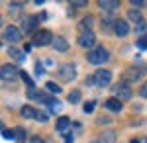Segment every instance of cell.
Here are the masks:
<instances>
[{
    "mask_svg": "<svg viewBox=\"0 0 147 143\" xmlns=\"http://www.w3.org/2000/svg\"><path fill=\"white\" fill-rule=\"evenodd\" d=\"M0 73H2V78H14L16 75H20V73H18V71H16L12 65H4Z\"/></svg>",
    "mask_w": 147,
    "mask_h": 143,
    "instance_id": "cell-13",
    "label": "cell"
},
{
    "mask_svg": "<svg viewBox=\"0 0 147 143\" xmlns=\"http://www.w3.org/2000/svg\"><path fill=\"white\" fill-rule=\"evenodd\" d=\"M94 106H96V102H94V100H88V102L82 106V110L86 112V114H92V112H94Z\"/></svg>",
    "mask_w": 147,
    "mask_h": 143,
    "instance_id": "cell-19",
    "label": "cell"
},
{
    "mask_svg": "<svg viewBox=\"0 0 147 143\" xmlns=\"http://www.w3.org/2000/svg\"><path fill=\"white\" fill-rule=\"evenodd\" d=\"M22 116L24 118H37V112H35L32 106H24L22 108Z\"/></svg>",
    "mask_w": 147,
    "mask_h": 143,
    "instance_id": "cell-16",
    "label": "cell"
},
{
    "mask_svg": "<svg viewBox=\"0 0 147 143\" xmlns=\"http://www.w3.org/2000/svg\"><path fill=\"white\" fill-rule=\"evenodd\" d=\"M59 77L63 78V80H73V78L77 77L75 65H63L61 69H59Z\"/></svg>",
    "mask_w": 147,
    "mask_h": 143,
    "instance_id": "cell-7",
    "label": "cell"
},
{
    "mask_svg": "<svg viewBox=\"0 0 147 143\" xmlns=\"http://www.w3.org/2000/svg\"><path fill=\"white\" fill-rule=\"evenodd\" d=\"M20 77H22V80H24V82H26L30 88H34V80L28 77V73H26V71H22V73H20Z\"/></svg>",
    "mask_w": 147,
    "mask_h": 143,
    "instance_id": "cell-20",
    "label": "cell"
},
{
    "mask_svg": "<svg viewBox=\"0 0 147 143\" xmlns=\"http://www.w3.org/2000/svg\"><path fill=\"white\" fill-rule=\"evenodd\" d=\"M131 6H145V2H143V0H134Z\"/></svg>",
    "mask_w": 147,
    "mask_h": 143,
    "instance_id": "cell-30",
    "label": "cell"
},
{
    "mask_svg": "<svg viewBox=\"0 0 147 143\" xmlns=\"http://www.w3.org/2000/svg\"><path fill=\"white\" fill-rule=\"evenodd\" d=\"M53 47H55L57 51H67L69 43H67V39H65V37H61V35H59V37H55V41H53Z\"/></svg>",
    "mask_w": 147,
    "mask_h": 143,
    "instance_id": "cell-14",
    "label": "cell"
},
{
    "mask_svg": "<svg viewBox=\"0 0 147 143\" xmlns=\"http://www.w3.org/2000/svg\"><path fill=\"white\" fill-rule=\"evenodd\" d=\"M127 18H129V20H134L136 24H139V22H141V16H139V12H137V10H134V8H131V10L127 12Z\"/></svg>",
    "mask_w": 147,
    "mask_h": 143,
    "instance_id": "cell-17",
    "label": "cell"
},
{
    "mask_svg": "<svg viewBox=\"0 0 147 143\" xmlns=\"http://www.w3.org/2000/svg\"><path fill=\"white\" fill-rule=\"evenodd\" d=\"M55 41V37H53V33L47 32V30H39V32L34 35V45L37 47H43V45H49Z\"/></svg>",
    "mask_w": 147,
    "mask_h": 143,
    "instance_id": "cell-2",
    "label": "cell"
},
{
    "mask_svg": "<svg viewBox=\"0 0 147 143\" xmlns=\"http://www.w3.org/2000/svg\"><path fill=\"white\" fill-rule=\"evenodd\" d=\"M139 94H141L143 98H147V82L143 84V86H141V90H139Z\"/></svg>",
    "mask_w": 147,
    "mask_h": 143,
    "instance_id": "cell-29",
    "label": "cell"
},
{
    "mask_svg": "<svg viewBox=\"0 0 147 143\" xmlns=\"http://www.w3.org/2000/svg\"><path fill=\"white\" fill-rule=\"evenodd\" d=\"M65 137H67V139H65V143H73V135H71V133H67Z\"/></svg>",
    "mask_w": 147,
    "mask_h": 143,
    "instance_id": "cell-32",
    "label": "cell"
},
{
    "mask_svg": "<svg viewBox=\"0 0 147 143\" xmlns=\"http://www.w3.org/2000/svg\"><path fill=\"white\" fill-rule=\"evenodd\" d=\"M69 127H71V120H69V118L63 116V118H59V120H57V132H61V133H65V135H67Z\"/></svg>",
    "mask_w": 147,
    "mask_h": 143,
    "instance_id": "cell-12",
    "label": "cell"
},
{
    "mask_svg": "<svg viewBox=\"0 0 147 143\" xmlns=\"http://www.w3.org/2000/svg\"><path fill=\"white\" fill-rule=\"evenodd\" d=\"M94 43H96V37H94L92 32H80V35H79V45L80 47H92Z\"/></svg>",
    "mask_w": 147,
    "mask_h": 143,
    "instance_id": "cell-6",
    "label": "cell"
},
{
    "mask_svg": "<svg viewBox=\"0 0 147 143\" xmlns=\"http://www.w3.org/2000/svg\"><path fill=\"white\" fill-rule=\"evenodd\" d=\"M145 28H147V24L143 22V20H141V22H139V24H136V26H134V30H136V32H143Z\"/></svg>",
    "mask_w": 147,
    "mask_h": 143,
    "instance_id": "cell-26",
    "label": "cell"
},
{
    "mask_svg": "<svg viewBox=\"0 0 147 143\" xmlns=\"http://www.w3.org/2000/svg\"><path fill=\"white\" fill-rule=\"evenodd\" d=\"M137 47H139V49H147V33L137 39Z\"/></svg>",
    "mask_w": 147,
    "mask_h": 143,
    "instance_id": "cell-25",
    "label": "cell"
},
{
    "mask_svg": "<svg viewBox=\"0 0 147 143\" xmlns=\"http://www.w3.org/2000/svg\"><path fill=\"white\" fill-rule=\"evenodd\" d=\"M16 137H18V143H24L26 141V130L18 127V130H16Z\"/></svg>",
    "mask_w": 147,
    "mask_h": 143,
    "instance_id": "cell-22",
    "label": "cell"
},
{
    "mask_svg": "<svg viewBox=\"0 0 147 143\" xmlns=\"http://www.w3.org/2000/svg\"><path fill=\"white\" fill-rule=\"evenodd\" d=\"M110 80H112V73H110V71H106V69L96 71V73H94V77H92V82H94L96 86H106V84H110Z\"/></svg>",
    "mask_w": 147,
    "mask_h": 143,
    "instance_id": "cell-3",
    "label": "cell"
},
{
    "mask_svg": "<svg viewBox=\"0 0 147 143\" xmlns=\"http://www.w3.org/2000/svg\"><path fill=\"white\" fill-rule=\"evenodd\" d=\"M104 106H106L108 110H112V112H120V110H122V100H118V98H108Z\"/></svg>",
    "mask_w": 147,
    "mask_h": 143,
    "instance_id": "cell-11",
    "label": "cell"
},
{
    "mask_svg": "<svg viewBox=\"0 0 147 143\" xmlns=\"http://www.w3.org/2000/svg\"><path fill=\"white\" fill-rule=\"evenodd\" d=\"M129 143H139V141H137V139H131V141H129Z\"/></svg>",
    "mask_w": 147,
    "mask_h": 143,
    "instance_id": "cell-33",
    "label": "cell"
},
{
    "mask_svg": "<svg viewBox=\"0 0 147 143\" xmlns=\"http://www.w3.org/2000/svg\"><path fill=\"white\" fill-rule=\"evenodd\" d=\"M8 55L14 57L18 63H24V61H26V55H24V51H20V49H14V47H10V49H8Z\"/></svg>",
    "mask_w": 147,
    "mask_h": 143,
    "instance_id": "cell-15",
    "label": "cell"
},
{
    "mask_svg": "<svg viewBox=\"0 0 147 143\" xmlns=\"http://www.w3.org/2000/svg\"><path fill=\"white\" fill-rule=\"evenodd\" d=\"M79 100H80V92H79V90H73V92L69 94V102L75 104V102H79Z\"/></svg>",
    "mask_w": 147,
    "mask_h": 143,
    "instance_id": "cell-23",
    "label": "cell"
},
{
    "mask_svg": "<svg viewBox=\"0 0 147 143\" xmlns=\"http://www.w3.org/2000/svg\"><path fill=\"white\" fill-rule=\"evenodd\" d=\"M35 73L37 75H43V65L41 63H35Z\"/></svg>",
    "mask_w": 147,
    "mask_h": 143,
    "instance_id": "cell-28",
    "label": "cell"
},
{
    "mask_svg": "<svg viewBox=\"0 0 147 143\" xmlns=\"http://www.w3.org/2000/svg\"><path fill=\"white\" fill-rule=\"evenodd\" d=\"M39 24V20L35 18V16H24V20H22V30L24 33H30V32H34V28Z\"/></svg>",
    "mask_w": 147,
    "mask_h": 143,
    "instance_id": "cell-8",
    "label": "cell"
},
{
    "mask_svg": "<svg viewBox=\"0 0 147 143\" xmlns=\"http://www.w3.org/2000/svg\"><path fill=\"white\" fill-rule=\"evenodd\" d=\"M92 143H100V141H92Z\"/></svg>",
    "mask_w": 147,
    "mask_h": 143,
    "instance_id": "cell-34",
    "label": "cell"
},
{
    "mask_svg": "<svg viewBox=\"0 0 147 143\" xmlns=\"http://www.w3.org/2000/svg\"><path fill=\"white\" fill-rule=\"evenodd\" d=\"M114 32H116V35L124 37V35H127V32H129V26H127V22H124V20H116V22H114Z\"/></svg>",
    "mask_w": 147,
    "mask_h": 143,
    "instance_id": "cell-9",
    "label": "cell"
},
{
    "mask_svg": "<svg viewBox=\"0 0 147 143\" xmlns=\"http://www.w3.org/2000/svg\"><path fill=\"white\" fill-rule=\"evenodd\" d=\"M2 135H4V139H14V137H16V132H12V130H6V127H2Z\"/></svg>",
    "mask_w": 147,
    "mask_h": 143,
    "instance_id": "cell-24",
    "label": "cell"
},
{
    "mask_svg": "<svg viewBox=\"0 0 147 143\" xmlns=\"http://www.w3.org/2000/svg\"><path fill=\"white\" fill-rule=\"evenodd\" d=\"M35 120H39V121H47V114H43V112H37V118Z\"/></svg>",
    "mask_w": 147,
    "mask_h": 143,
    "instance_id": "cell-27",
    "label": "cell"
},
{
    "mask_svg": "<svg viewBox=\"0 0 147 143\" xmlns=\"http://www.w3.org/2000/svg\"><path fill=\"white\" fill-rule=\"evenodd\" d=\"M98 6H100L104 12H114V10H118L120 2H118V0H100Z\"/></svg>",
    "mask_w": 147,
    "mask_h": 143,
    "instance_id": "cell-10",
    "label": "cell"
},
{
    "mask_svg": "<svg viewBox=\"0 0 147 143\" xmlns=\"http://www.w3.org/2000/svg\"><path fill=\"white\" fill-rule=\"evenodd\" d=\"M139 77H141L139 71H127V73H125V78H127V80H137Z\"/></svg>",
    "mask_w": 147,
    "mask_h": 143,
    "instance_id": "cell-21",
    "label": "cell"
},
{
    "mask_svg": "<svg viewBox=\"0 0 147 143\" xmlns=\"http://www.w3.org/2000/svg\"><path fill=\"white\" fill-rule=\"evenodd\" d=\"M45 88L51 92V94H59V92H61V86H59V84H55V82H47Z\"/></svg>",
    "mask_w": 147,
    "mask_h": 143,
    "instance_id": "cell-18",
    "label": "cell"
},
{
    "mask_svg": "<svg viewBox=\"0 0 147 143\" xmlns=\"http://www.w3.org/2000/svg\"><path fill=\"white\" fill-rule=\"evenodd\" d=\"M112 92L118 96V100H129V98H131V88L127 86L125 82H118V84H114Z\"/></svg>",
    "mask_w": 147,
    "mask_h": 143,
    "instance_id": "cell-4",
    "label": "cell"
},
{
    "mask_svg": "<svg viewBox=\"0 0 147 143\" xmlns=\"http://www.w3.org/2000/svg\"><path fill=\"white\" fill-rule=\"evenodd\" d=\"M32 143H45L41 137H32Z\"/></svg>",
    "mask_w": 147,
    "mask_h": 143,
    "instance_id": "cell-31",
    "label": "cell"
},
{
    "mask_svg": "<svg viewBox=\"0 0 147 143\" xmlns=\"http://www.w3.org/2000/svg\"><path fill=\"white\" fill-rule=\"evenodd\" d=\"M86 59H88V63H92V65H102V63H106L110 59V53L104 47H94L92 51H88Z\"/></svg>",
    "mask_w": 147,
    "mask_h": 143,
    "instance_id": "cell-1",
    "label": "cell"
},
{
    "mask_svg": "<svg viewBox=\"0 0 147 143\" xmlns=\"http://www.w3.org/2000/svg\"><path fill=\"white\" fill-rule=\"evenodd\" d=\"M4 39H8L10 43H18L22 39V32L14 26H8V28H4Z\"/></svg>",
    "mask_w": 147,
    "mask_h": 143,
    "instance_id": "cell-5",
    "label": "cell"
}]
</instances>
